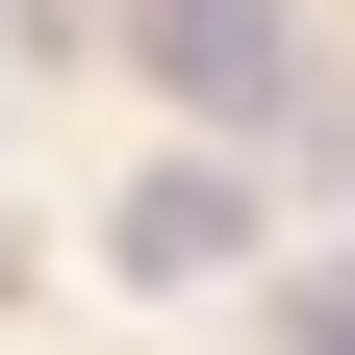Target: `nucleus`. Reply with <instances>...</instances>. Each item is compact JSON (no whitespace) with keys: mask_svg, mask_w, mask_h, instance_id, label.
Instances as JSON below:
<instances>
[{"mask_svg":"<svg viewBox=\"0 0 355 355\" xmlns=\"http://www.w3.org/2000/svg\"><path fill=\"white\" fill-rule=\"evenodd\" d=\"M102 279H127V304H203V279H254V178H229V153H153V178L102 203Z\"/></svg>","mask_w":355,"mask_h":355,"instance_id":"1","label":"nucleus"},{"mask_svg":"<svg viewBox=\"0 0 355 355\" xmlns=\"http://www.w3.org/2000/svg\"><path fill=\"white\" fill-rule=\"evenodd\" d=\"M127 51H153L203 127H279L304 102V26H279V0H127Z\"/></svg>","mask_w":355,"mask_h":355,"instance_id":"2","label":"nucleus"},{"mask_svg":"<svg viewBox=\"0 0 355 355\" xmlns=\"http://www.w3.org/2000/svg\"><path fill=\"white\" fill-rule=\"evenodd\" d=\"M279 355H355V279H304V304H279Z\"/></svg>","mask_w":355,"mask_h":355,"instance_id":"3","label":"nucleus"}]
</instances>
